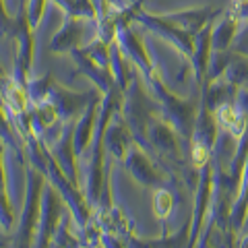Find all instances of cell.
<instances>
[{
  "mask_svg": "<svg viewBox=\"0 0 248 248\" xmlns=\"http://www.w3.org/2000/svg\"><path fill=\"white\" fill-rule=\"evenodd\" d=\"M118 21H137V23H141L145 29L153 31V33L159 35L161 40L174 44L186 58H192V54H195V35H192L190 31L174 25V23L168 21L164 15H151L149 11H145V9H137L133 13L118 17Z\"/></svg>",
  "mask_w": 248,
  "mask_h": 248,
  "instance_id": "cell-6",
  "label": "cell"
},
{
  "mask_svg": "<svg viewBox=\"0 0 248 248\" xmlns=\"http://www.w3.org/2000/svg\"><path fill=\"white\" fill-rule=\"evenodd\" d=\"M6 143L0 139V192H9L6 190V164H4V155H6Z\"/></svg>",
  "mask_w": 248,
  "mask_h": 248,
  "instance_id": "cell-28",
  "label": "cell"
},
{
  "mask_svg": "<svg viewBox=\"0 0 248 248\" xmlns=\"http://www.w3.org/2000/svg\"><path fill=\"white\" fill-rule=\"evenodd\" d=\"M48 180L56 186V190L60 192V197L64 199V203L68 207V211L73 213V219H75V226L79 228V232L87 226L93 217V207L89 203L85 190L81 188V184L73 182L71 178L64 174V170L58 166V161L50 155V161H48Z\"/></svg>",
  "mask_w": 248,
  "mask_h": 248,
  "instance_id": "cell-5",
  "label": "cell"
},
{
  "mask_svg": "<svg viewBox=\"0 0 248 248\" xmlns=\"http://www.w3.org/2000/svg\"><path fill=\"white\" fill-rule=\"evenodd\" d=\"M124 168L128 170V174L135 178V180L145 186V188H174L176 180L170 174H166L161 168L155 166V161L151 157V153L143 149L139 143H135L130 147V151L126 155V159L122 161Z\"/></svg>",
  "mask_w": 248,
  "mask_h": 248,
  "instance_id": "cell-7",
  "label": "cell"
},
{
  "mask_svg": "<svg viewBox=\"0 0 248 248\" xmlns=\"http://www.w3.org/2000/svg\"><path fill=\"white\" fill-rule=\"evenodd\" d=\"M238 21L240 15L230 9L228 13L221 15V19L213 23V31H211V44H213V52L219 50H228L230 44L234 42V37L238 33Z\"/></svg>",
  "mask_w": 248,
  "mask_h": 248,
  "instance_id": "cell-22",
  "label": "cell"
},
{
  "mask_svg": "<svg viewBox=\"0 0 248 248\" xmlns=\"http://www.w3.org/2000/svg\"><path fill=\"white\" fill-rule=\"evenodd\" d=\"M137 141H135V135L130 130L126 118L122 116V112L118 110L114 116L110 124H108V130H106V151L110 153L112 159H118V161H124L126 155L130 151Z\"/></svg>",
  "mask_w": 248,
  "mask_h": 248,
  "instance_id": "cell-15",
  "label": "cell"
},
{
  "mask_svg": "<svg viewBox=\"0 0 248 248\" xmlns=\"http://www.w3.org/2000/svg\"><path fill=\"white\" fill-rule=\"evenodd\" d=\"M151 145V155L153 157H159L161 164H182V151H180V133L170 124L166 118L157 120L155 118L149 124V133H147Z\"/></svg>",
  "mask_w": 248,
  "mask_h": 248,
  "instance_id": "cell-9",
  "label": "cell"
},
{
  "mask_svg": "<svg viewBox=\"0 0 248 248\" xmlns=\"http://www.w3.org/2000/svg\"><path fill=\"white\" fill-rule=\"evenodd\" d=\"M0 139H2L6 147L15 153L19 164L25 168V141H23V137L19 135V130L15 126L9 112H6V106L2 99H0Z\"/></svg>",
  "mask_w": 248,
  "mask_h": 248,
  "instance_id": "cell-21",
  "label": "cell"
},
{
  "mask_svg": "<svg viewBox=\"0 0 248 248\" xmlns=\"http://www.w3.org/2000/svg\"><path fill=\"white\" fill-rule=\"evenodd\" d=\"M108 2H110V4H112V6H114V9L118 11V13H122V11H126L128 6L135 2V0H108Z\"/></svg>",
  "mask_w": 248,
  "mask_h": 248,
  "instance_id": "cell-30",
  "label": "cell"
},
{
  "mask_svg": "<svg viewBox=\"0 0 248 248\" xmlns=\"http://www.w3.org/2000/svg\"><path fill=\"white\" fill-rule=\"evenodd\" d=\"M95 35H97V19L71 17V15H66L64 25L50 40V52L71 54L75 48L87 46Z\"/></svg>",
  "mask_w": 248,
  "mask_h": 248,
  "instance_id": "cell-8",
  "label": "cell"
},
{
  "mask_svg": "<svg viewBox=\"0 0 248 248\" xmlns=\"http://www.w3.org/2000/svg\"><path fill=\"white\" fill-rule=\"evenodd\" d=\"M64 199L60 197L50 180L46 182L44 188V201H42V213H40V226H37V236H35V246H52L54 234L58 230V223L64 213Z\"/></svg>",
  "mask_w": 248,
  "mask_h": 248,
  "instance_id": "cell-10",
  "label": "cell"
},
{
  "mask_svg": "<svg viewBox=\"0 0 248 248\" xmlns=\"http://www.w3.org/2000/svg\"><path fill=\"white\" fill-rule=\"evenodd\" d=\"M35 27L31 25L25 0H19V11L13 23L11 35L15 37V66H13V79L27 89V83L31 79V68H33L35 56Z\"/></svg>",
  "mask_w": 248,
  "mask_h": 248,
  "instance_id": "cell-4",
  "label": "cell"
},
{
  "mask_svg": "<svg viewBox=\"0 0 248 248\" xmlns=\"http://www.w3.org/2000/svg\"><path fill=\"white\" fill-rule=\"evenodd\" d=\"M71 58L75 60V64H77V73L89 77V79L93 81V85H95V87L102 91L104 95L118 85V83H116V79H114L112 66H102L99 62L93 60L83 48H75L71 52Z\"/></svg>",
  "mask_w": 248,
  "mask_h": 248,
  "instance_id": "cell-16",
  "label": "cell"
},
{
  "mask_svg": "<svg viewBox=\"0 0 248 248\" xmlns=\"http://www.w3.org/2000/svg\"><path fill=\"white\" fill-rule=\"evenodd\" d=\"M56 81L52 77V73H46L42 77H31L27 83V93H29V102L31 104H42L50 99V89L52 83Z\"/></svg>",
  "mask_w": 248,
  "mask_h": 248,
  "instance_id": "cell-25",
  "label": "cell"
},
{
  "mask_svg": "<svg viewBox=\"0 0 248 248\" xmlns=\"http://www.w3.org/2000/svg\"><path fill=\"white\" fill-rule=\"evenodd\" d=\"M102 93L99 89H89V91H75L66 85H60L58 81L52 83L50 89V102L56 106L62 122L75 120L87 110V106L93 102V97Z\"/></svg>",
  "mask_w": 248,
  "mask_h": 248,
  "instance_id": "cell-12",
  "label": "cell"
},
{
  "mask_svg": "<svg viewBox=\"0 0 248 248\" xmlns=\"http://www.w3.org/2000/svg\"><path fill=\"white\" fill-rule=\"evenodd\" d=\"M236 106L240 108V112L248 114V87L238 91V95H236Z\"/></svg>",
  "mask_w": 248,
  "mask_h": 248,
  "instance_id": "cell-29",
  "label": "cell"
},
{
  "mask_svg": "<svg viewBox=\"0 0 248 248\" xmlns=\"http://www.w3.org/2000/svg\"><path fill=\"white\" fill-rule=\"evenodd\" d=\"M75 126H77V118L64 122L62 133L54 143L48 145V151L54 159L58 161V166L64 170V174L71 178L73 182L81 184V172H79V155L75 149Z\"/></svg>",
  "mask_w": 248,
  "mask_h": 248,
  "instance_id": "cell-13",
  "label": "cell"
},
{
  "mask_svg": "<svg viewBox=\"0 0 248 248\" xmlns=\"http://www.w3.org/2000/svg\"><path fill=\"white\" fill-rule=\"evenodd\" d=\"M6 232L0 228V246H13V242H11V238L9 236H4Z\"/></svg>",
  "mask_w": 248,
  "mask_h": 248,
  "instance_id": "cell-32",
  "label": "cell"
},
{
  "mask_svg": "<svg viewBox=\"0 0 248 248\" xmlns=\"http://www.w3.org/2000/svg\"><path fill=\"white\" fill-rule=\"evenodd\" d=\"M102 104H104V93H97L93 97V102L87 106L79 120H77V126H75V149L77 155L83 157V153L89 149L91 143H93V133H95V126H97V118H99V112H102Z\"/></svg>",
  "mask_w": 248,
  "mask_h": 248,
  "instance_id": "cell-17",
  "label": "cell"
},
{
  "mask_svg": "<svg viewBox=\"0 0 248 248\" xmlns=\"http://www.w3.org/2000/svg\"><path fill=\"white\" fill-rule=\"evenodd\" d=\"M116 42H118L120 50L133 60V64L141 71L143 79H147L153 71L155 64L151 60V54L147 50V46L143 42V37L137 33V29L133 27V21H118V29H116Z\"/></svg>",
  "mask_w": 248,
  "mask_h": 248,
  "instance_id": "cell-11",
  "label": "cell"
},
{
  "mask_svg": "<svg viewBox=\"0 0 248 248\" xmlns=\"http://www.w3.org/2000/svg\"><path fill=\"white\" fill-rule=\"evenodd\" d=\"M50 0H29L27 2V15H29V21L31 25L37 29V25L42 23L44 15H46V6H48Z\"/></svg>",
  "mask_w": 248,
  "mask_h": 248,
  "instance_id": "cell-27",
  "label": "cell"
},
{
  "mask_svg": "<svg viewBox=\"0 0 248 248\" xmlns=\"http://www.w3.org/2000/svg\"><path fill=\"white\" fill-rule=\"evenodd\" d=\"M213 23H207V25L195 35V54H192V71H195V79L199 85H203L207 68H209V60H211L213 54V44H211V31H213Z\"/></svg>",
  "mask_w": 248,
  "mask_h": 248,
  "instance_id": "cell-19",
  "label": "cell"
},
{
  "mask_svg": "<svg viewBox=\"0 0 248 248\" xmlns=\"http://www.w3.org/2000/svg\"><path fill=\"white\" fill-rule=\"evenodd\" d=\"M174 195H172V188H159L153 197V211L159 219H168V215L172 213L174 209Z\"/></svg>",
  "mask_w": 248,
  "mask_h": 248,
  "instance_id": "cell-26",
  "label": "cell"
},
{
  "mask_svg": "<svg viewBox=\"0 0 248 248\" xmlns=\"http://www.w3.org/2000/svg\"><path fill=\"white\" fill-rule=\"evenodd\" d=\"M11 77H9V73H6V68H4V64H2V60H0V87L9 81Z\"/></svg>",
  "mask_w": 248,
  "mask_h": 248,
  "instance_id": "cell-31",
  "label": "cell"
},
{
  "mask_svg": "<svg viewBox=\"0 0 248 248\" xmlns=\"http://www.w3.org/2000/svg\"><path fill=\"white\" fill-rule=\"evenodd\" d=\"M217 124L219 122H217V118H215V112L209 110L205 104H201L190 143H199V145L207 147L209 151H213L215 141H217Z\"/></svg>",
  "mask_w": 248,
  "mask_h": 248,
  "instance_id": "cell-20",
  "label": "cell"
},
{
  "mask_svg": "<svg viewBox=\"0 0 248 248\" xmlns=\"http://www.w3.org/2000/svg\"><path fill=\"white\" fill-rule=\"evenodd\" d=\"M211 201H213V164L209 161V164L201 168V176H199L195 211H192V226H190V246H195L201 236V228H203L207 211L211 209Z\"/></svg>",
  "mask_w": 248,
  "mask_h": 248,
  "instance_id": "cell-14",
  "label": "cell"
},
{
  "mask_svg": "<svg viewBox=\"0 0 248 248\" xmlns=\"http://www.w3.org/2000/svg\"><path fill=\"white\" fill-rule=\"evenodd\" d=\"M73 213H62V219L58 223V230L54 234V240H52V246H60V248H75V246H83L81 242V236L73 234Z\"/></svg>",
  "mask_w": 248,
  "mask_h": 248,
  "instance_id": "cell-24",
  "label": "cell"
},
{
  "mask_svg": "<svg viewBox=\"0 0 248 248\" xmlns=\"http://www.w3.org/2000/svg\"><path fill=\"white\" fill-rule=\"evenodd\" d=\"M110 66H112V73H114V79L118 83V87L126 93L128 85L133 83L139 68L133 64V60L120 50V46L116 40L110 44Z\"/></svg>",
  "mask_w": 248,
  "mask_h": 248,
  "instance_id": "cell-23",
  "label": "cell"
},
{
  "mask_svg": "<svg viewBox=\"0 0 248 248\" xmlns=\"http://www.w3.org/2000/svg\"><path fill=\"white\" fill-rule=\"evenodd\" d=\"M48 182V176L40 172L35 166H25V203L19 217L17 230L13 236V246H33L37 236V226H40V213H42V201L44 188Z\"/></svg>",
  "mask_w": 248,
  "mask_h": 248,
  "instance_id": "cell-3",
  "label": "cell"
},
{
  "mask_svg": "<svg viewBox=\"0 0 248 248\" xmlns=\"http://www.w3.org/2000/svg\"><path fill=\"white\" fill-rule=\"evenodd\" d=\"M122 116L126 118L130 130L135 135V141L151 153V145L149 139H147V133H149V124L157 118L159 104L157 99L149 95V91L145 89V85L141 83V77L139 73L135 75L133 83L128 85L126 93H124V104L120 108Z\"/></svg>",
  "mask_w": 248,
  "mask_h": 248,
  "instance_id": "cell-2",
  "label": "cell"
},
{
  "mask_svg": "<svg viewBox=\"0 0 248 248\" xmlns=\"http://www.w3.org/2000/svg\"><path fill=\"white\" fill-rule=\"evenodd\" d=\"M221 15H223V9H217V6H199V9H184V11H176V13H166L164 17L168 21H172L174 25L190 31L192 35H197L207 23L215 21L217 17H221Z\"/></svg>",
  "mask_w": 248,
  "mask_h": 248,
  "instance_id": "cell-18",
  "label": "cell"
},
{
  "mask_svg": "<svg viewBox=\"0 0 248 248\" xmlns=\"http://www.w3.org/2000/svg\"><path fill=\"white\" fill-rule=\"evenodd\" d=\"M145 83L149 85V91L153 93V97L157 99L161 116L172 124V126L180 133L182 139H192V130H195V122L199 116V108L195 99H182L168 87V83L161 79V75L155 66V71L147 77Z\"/></svg>",
  "mask_w": 248,
  "mask_h": 248,
  "instance_id": "cell-1",
  "label": "cell"
}]
</instances>
